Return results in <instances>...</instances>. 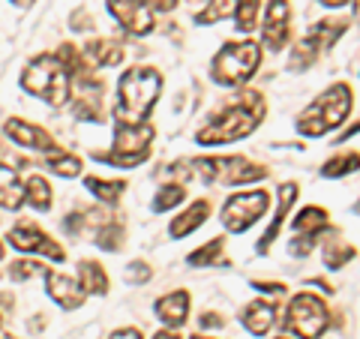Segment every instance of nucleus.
Segmentation results:
<instances>
[{
    "mask_svg": "<svg viewBox=\"0 0 360 339\" xmlns=\"http://www.w3.org/2000/svg\"><path fill=\"white\" fill-rule=\"evenodd\" d=\"M264 115H267L264 96L255 94V90H246V94H240L238 103L222 108L219 115H213L210 123H205V127L195 132V141L201 148H219V144L240 141L262 127Z\"/></svg>",
    "mask_w": 360,
    "mask_h": 339,
    "instance_id": "nucleus-1",
    "label": "nucleus"
},
{
    "mask_svg": "<svg viewBox=\"0 0 360 339\" xmlns=\"http://www.w3.org/2000/svg\"><path fill=\"white\" fill-rule=\"evenodd\" d=\"M160 94H162V72L160 70H153V66H129L117 82L115 120H120V123L148 120Z\"/></svg>",
    "mask_w": 360,
    "mask_h": 339,
    "instance_id": "nucleus-2",
    "label": "nucleus"
},
{
    "mask_svg": "<svg viewBox=\"0 0 360 339\" xmlns=\"http://www.w3.org/2000/svg\"><path fill=\"white\" fill-rule=\"evenodd\" d=\"M354 108V94L345 82H333L324 94H319L312 103L300 111L297 132L307 139H321L333 129H340Z\"/></svg>",
    "mask_w": 360,
    "mask_h": 339,
    "instance_id": "nucleus-3",
    "label": "nucleus"
},
{
    "mask_svg": "<svg viewBox=\"0 0 360 339\" xmlns=\"http://www.w3.org/2000/svg\"><path fill=\"white\" fill-rule=\"evenodd\" d=\"M21 87L30 96H39L49 105L60 108L72 99V72L60 63L58 54H37L21 70Z\"/></svg>",
    "mask_w": 360,
    "mask_h": 339,
    "instance_id": "nucleus-4",
    "label": "nucleus"
},
{
    "mask_svg": "<svg viewBox=\"0 0 360 339\" xmlns=\"http://www.w3.org/2000/svg\"><path fill=\"white\" fill-rule=\"evenodd\" d=\"M262 66V45L252 39L225 42L210 60V78L219 87H243Z\"/></svg>",
    "mask_w": 360,
    "mask_h": 339,
    "instance_id": "nucleus-5",
    "label": "nucleus"
},
{
    "mask_svg": "<svg viewBox=\"0 0 360 339\" xmlns=\"http://www.w3.org/2000/svg\"><path fill=\"white\" fill-rule=\"evenodd\" d=\"M285 327L300 339H319L330 327V309L324 307V300L319 295L300 291V295L288 300Z\"/></svg>",
    "mask_w": 360,
    "mask_h": 339,
    "instance_id": "nucleus-6",
    "label": "nucleus"
},
{
    "mask_svg": "<svg viewBox=\"0 0 360 339\" xmlns=\"http://www.w3.org/2000/svg\"><path fill=\"white\" fill-rule=\"evenodd\" d=\"M270 207V192L264 189H250V192H234L225 198L219 219L231 234H243L267 213Z\"/></svg>",
    "mask_w": 360,
    "mask_h": 339,
    "instance_id": "nucleus-7",
    "label": "nucleus"
},
{
    "mask_svg": "<svg viewBox=\"0 0 360 339\" xmlns=\"http://www.w3.org/2000/svg\"><path fill=\"white\" fill-rule=\"evenodd\" d=\"M9 243L15 246L18 252H25V255H42V258H51V262H63L66 258V250L54 241V237L49 231H42L37 222H15L13 229H9V237H6Z\"/></svg>",
    "mask_w": 360,
    "mask_h": 339,
    "instance_id": "nucleus-8",
    "label": "nucleus"
},
{
    "mask_svg": "<svg viewBox=\"0 0 360 339\" xmlns=\"http://www.w3.org/2000/svg\"><path fill=\"white\" fill-rule=\"evenodd\" d=\"M105 9L129 37H148L156 27V13L148 0H105Z\"/></svg>",
    "mask_w": 360,
    "mask_h": 339,
    "instance_id": "nucleus-9",
    "label": "nucleus"
},
{
    "mask_svg": "<svg viewBox=\"0 0 360 339\" xmlns=\"http://www.w3.org/2000/svg\"><path fill=\"white\" fill-rule=\"evenodd\" d=\"M291 39V4L288 0H267L264 25H262V49L283 51Z\"/></svg>",
    "mask_w": 360,
    "mask_h": 339,
    "instance_id": "nucleus-10",
    "label": "nucleus"
},
{
    "mask_svg": "<svg viewBox=\"0 0 360 339\" xmlns=\"http://www.w3.org/2000/svg\"><path fill=\"white\" fill-rule=\"evenodd\" d=\"M156 139V127L150 120L141 123H115V144L111 151L132 153V156H150V144Z\"/></svg>",
    "mask_w": 360,
    "mask_h": 339,
    "instance_id": "nucleus-11",
    "label": "nucleus"
},
{
    "mask_svg": "<svg viewBox=\"0 0 360 339\" xmlns=\"http://www.w3.org/2000/svg\"><path fill=\"white\" fill-rule=\"evenodd\" d=\"M45 291H49V298L66 312L82 309L87 300V291L82 288V282H75L72 276L60 274V270H45Z\"/></svg>",
    "mask_w": 360,
    "mask_h": 339,
    "instance_id": "nucleus-12",
    "label": "nucleus"
},
{
    "mask_svg": "<svg viewBox=\"0 0 360 339\" xmlns=\"http://www.w3.org/2000/svg\"><path fill=\"white\" fill-rule=\"evenodd\" d=\"M4 132H6V139L18 144V148H27V151H51L54 148V139H51V132L49 129H42L37 127V123H30V120H21V117H9L4 123Z\"/></svg>",
    "mask_w": 360,
    "mask_h": 339,
    "instance_id": "nucleus-13",
    "label": "nucleus"
},
{
    "mask_svg": "<svg viewBox=\"0 0 360 339\" xmlns=\"http://www.w3.org/2000/svg\"><path fill=\"white\" fill-rule=\"evenodd\" d=\"M295 201H297V184L288 180V184H283L276 189V213H274V219H270V225L262 234V241H258V246H255L258 255H264L270 246H274V241L279 237V231H283V225H285V217L291 213V207H295Z\"/></svg>",
    "mask_w": 360,
    "mask_h": 339,
    "instance_id": "nucleus-14",
    "label": "nucleus"
},
{
    "mask_svg": "<svg viewBox=\"0 0 360 339\" xmlns=\"http://www.w3.org/2000/svg\"><path fill=\"white\" fill-rule=\"evenodd\" d=\"M123 45L117 39H94L82 49V63L84 72H96L105 70V66H120L123 63Z\"/></svg>",
    "mask_w": 360,
    "mask_h": 339,
    "instance_id": "nucleus-15",
    "label": "nucleus"
},
{
    "mask_svg": "<svg viewBox=\"0 0 360 339\" xmlns=\"http://www.w3.org/2000/svg\"><path fill=\"white\" fill-rule=\"evenodd\" d=\"M189 303H193L189 291H184V288L168 291V295H162L160 300L153 303L156 319H160L165 327H184L186 319H189Z\"/></svg>",
    "mask_w": 360,
    "mask_h": 339,
    "instance_id": "nucleus-16",
    "label": "nucleus"
},
{
    "mask_svg": "<svg viewBox=\"0 0 360 339\" xmlns=\"http://www.w3.org/2000/svg\"><path fill=\"white\" fill-rule=\"evenodd\" d=\"M210 201L207 198H198L193 201L186 210H180V217L172 219V225H168V234L174 237V241H184V237H189L195 229H201L207 219H210Z\"/></svg>",
    "mask_w": 360,
    "mask_h": 339,
    "instance_id": "nucleus-17",
    "label": "nucleus"
},
{
    "mask_svg": "<svg viewBox=\"0 0 360 339\" xmlns=\"http://www.w3.org/2000/svg\"><path fill=\"white\" fill-rule=\"evenodd\" d=\"M345 30H348V18H321V21H315V25L303 33V37H307L315 49L324 54V51H330L333 45L345 37Z\"/></svg>",
    "mask_w": 360,
    "mask_h": 339,
    "instance_id": "nucleus-18",
    "label": "nucleus"
},
{
    "mask_svg": "<svg viewBox=\"0 0 360 339\" xmlns=\"http://www.w3.org/2000/svg\"><path fill=\"white\" fill-rule=\"evenodd\" d=\"M274 321H276V307H274V303H267V300H252V303H246L243 312H240V324H243L252 336L270 333Z\"/></svg>",
    "mask_w": 360,
    "mask_h": 339,
    "instance_id": "nucleus-19",
    "label": "nucleus"
},
{
    "mask_svg": "<svg viewBox=\"0 0 360 339\" xmlns=\"http://www.w3.org/2000/svg\"><path fill=\"white\" fill-rule=\"evenodd\" d=\"M328 225H330V213L324 207H319V205H307L291 217V229H295V234H307V237H321L324 231H328Z\"/></svg>",
    "mask_w": 360,
    "mask_h": 339,
    "instance_id": "nucleus-20",
    "label": "nucleus"
},
{
    "mask_svg": "<svg viewBox=\"0 0 360 339\" xmlns=\"http://www.w3.org/2000/svg\"><path fill=\"white\" fill-rule=\"evenodd\" d=\"M78 282H82V288L87 295H96V298L108 295V288H111L108 270L99 262H94V258H82L78 262Z\"/></svg>",
    "mask_w": 360,
    "mask_h": 339,
    "instance_id": "nucleus-21",
    "label": "nucleus"
},
{
    "mask_svg": "<svg viewBox=\"0 0 360 339\" xmlns=\"http://www.w3.org/2000/svg\"><path fill=\"white\" fill-rule=\"evenodd\" d=\"M267 177L264 165H255L246 156H231L229 160V174H225V186H246V184H258Z\"/></svg>",
    "mask_w": 360,
    "mask_h": 339,
    "instance_id": "nucleus-22",
    "label": "nucleus"
},
{
    "mask_svg": "<svg viewBox=\"0 0 360 339\" xmlns=\"http://www.w3.org/2000/svg\"><path fill=\"white\" fill-rule=\"evenodd\" d=\"M25 205V184L18 180L15 168L0 162V207L4 210H18Z\"/></svg>",
    "mask_w": 360,
    "mask_h": 339,
    "instance_id": "nucleus-23",
    "label": "nucleus"
},
{
    "mask_svg": "<svg viewBox=\"0 0 360 339\" xmlns=\"http://www.w3.org/2000/svg\"><path fill=\"white\" fill-rule=\"evenodd\" d=\"M354 255H357V250L352 243H345L340 234L328 237L321 246V258H324V267L328 270H342L348 262H354Z\"/></svg>",
    "mask_w": 360,
    "mask_h": 339,
    "instance_id": "nucleus-24",
    "label": "nucleus"
},
{
    "mask_svg": "<svg viewBox=\"0 0 360 339\" xmlns=\"http://www.w3.org/2000/svg\"><path fill=\"white\" fill-rule=\"evenodd\" d=\"M45 165H49L58 177H78L82 174V168H84L82 156L63 151V148H58V144H54L51 151H45Z\"/></svg>",
    "mask_w": 360,
    "mask_h": 339,
    "instance_id": "nucleus-25",
    "label": "nucleus"
},
{
    "mask_svg": "<svg viewBox=\"0 0 360 339\" xmlns=\"http://www.w3.org/2000/svg\"><path fill=\"white\" fill-rule=\"evenodd\" d=\"M84 189H87L96 201H103V205H117L120 196L127 192V184H123V180H105V177L87 174V177H84Z\"/></svg>",
    "mask_w": 360,
    "mask_h": 339,
    "instance_id": "nucleus-26",
    "label": "nucleus"
},
{
    "mask_svg": "<svg viewBox=\"0 0 360 339\" xmlns=\"http://www.w3.org/2000/svg\"><path fill=\"white\" fill-rule=\"evenodd\" d=\"M51 186H49V180H45L42 174H30L25 180V205H30L37 213H45V210H51Z\"/></svg>",
    "mask_w": 360,
    "mask_h": 339,
    "instance_id": "nucleus-27",
    "label": "nucleus"
},
{
    "mask_svg": "<svg viewBox=\"0 0 360 339\" xmlns=\"http://www.w3.org/2000/svg\"><path fill=\"white\" fill-rule=\"evenodd\" d=\"M222 252H225V237H210L205 246H198V250L186 255V264L189 267H217V264H225Z\"/></svg>",
    "mask_w": 360,
    "mask_h": 339,
    "instance_id": "nucleus-28",
    "label": "nucleus"
},
{
    "mask_svg": "<svg viewBox=\"0 0 360 339\" xmlns=\"http://www.w3.org/2000/svg\"><path fill=\"white\" fill-rule=\"evenodd\" d=\"M123 241H127V225H123L120 219H105L96 229V246L103 252H120Z\"/></svg>",
    "mask_w": 360,
    "mask_h": 339,
    "instance_id": "nucleus-29",
    "label": "nucleus"
},
{
    "mask_svg": "<svg viewBox=\"0 0 360 339\" xmlns=\"http://www.w3.org/2000/svg\"><path fill=\"white\" fill-rule=\"evenodd\" d=\"M357 168H360V153H357V151L336 153V156H330V160L321 165V177H328V180H340V177L354 174Z\"/></svg>",
    "mask_w": 360,
    "mask_h": 339,
    "instance_id": "nucleus-30",
    "label": "nucleus"
},
{
    "mask_svg": "<svg viewBox=\"0 0 360 339\" xmlns=\"http://www.w3.org/2000/svg\"><path fill=\"white\" fill-rule=\"evenodd\" d=\"M184 201H186V186L180 184V180H174V184H165V186L153 196L150 210H153V213H168V210L180 207Z\"/></svg>",
    "mask_w": 360,
    "mask_h": 339,
    "instance_id": "nucleus-31",
    "label": "nucleus"
},
{
    "mask_svg": "<svg viewBox=\"0 0 360 339\" xmlns=\"http://www.w3.org/2000/svg\"><path fill=\"white\" fill-rule=\"evenodd\" d=\"M234 9H238V0H207L195 13V21L198 25H217V21L234 18Z\"/></svg>",
    "mask_w": 360,
    "mask_h": 339,
    "instance_id": "nucleus-32",
    "label": "nucleus"
},
{
    "mask_svg": "<svg viewBox=\"0 0 360 339\" xmlns=\"http://www.w3.org/2000/svg\"><path fill=\"white\" fill-rule=\"evenodd\" d=\"M319 58H321V51L315 49V45H312L307 37H303V39H297V42H295V49H291L288 70H291V72H307L309 66H312L315 60H319Z\"/></svg>",
    "mask_w": 360,
    "mask_h": 339,
    "instance_id": "nucleus-33",
    "label": "nucleus"
},
{
    "mask_svg": "<svg viewBox=\"0 0 360 339\" xmlns=\"http://www.w3.org/2000/svg\"><path fill=\"white\" fill-rule=\"evenodd\" d=\"M258 15H262V0H238L234 9V27L240 33H252L258 27Z\"/></svg>",
    "mask_w": 360,
    "mask_h": 339,
    "instance_id": "nucleus-34",
    "label": "nucleus"
},
{
    "mask_svg": "<svg viewBox=\"0 0 360 339\" xmlns=\"http://www.w3.org/2000/svg\"><path fill=\"white\" fill-rule=\"evenodd\" d=\"M45 270H49V267H45L39 258H18V262L9 264V279H13V282H27L33 276L45 274Z\"/></svg>",
    "mask_w": 360,
    "mask_h": 339,
    "instance_id": "nucleus-35",
    "label": "nucleus"
},
{
    "mask_svg": "<svg viewBox=\"0 0 360 339\" xmlns=\"http://www.w3.org/2000/svg\"><path fill=\"white\" fill-rule=\"evenodd\" d=\"M99 162H108L115 168H135L141 162H148V156H132V153H117V151H108V153H94Z\"/></svg>",
    "mask_w": 360,
    "mask_h": 339,
    "instance_id": "nucleus-36",
    "label": "nucleus"
},
{
    "mask_svg": "<svg viewBox=\"0 0 360 339\" xmlns=\"http://www.w3.org/2000/svg\"><path fill=\"white\" fill-rule=\"evenodd\" d=\"M123 276H127L129 286H148L153 279V267L148 262H129L127 270H123Z\"/></svg>",
    "mask_w": 360,
    "mask_h": 339,
    "instance_id": "nucleus-37",
    "label": "nucleus"
},
{
    "mask_svg": "<svg viewBox=\"0 0 360 339\" xmlns=\"http://www.w3.org/2000/svg\"><path fill=\"white\" fill-rule=\"evenodd\" d=\"M315 241H319V237L295 234V237H291V243H288V255H295V258H307V255L315 250Z\"/></svg>",
    "mask_w": 360,
    "mask_h": 339,
    "instance_id": "nucleus-38",
    "label": "nucleus"
},
{
    "mask_svg": "<svg viewBox=\"0 0 360 339\" xmlns=\"http://www.w3.org/2000/svg\"><path fill=\"white\" fill-rule=\"evenodd\" d=\"M252 288H258L262 295H276V298H283L285 295V282H264V279H252Z\"/></svg>",
    "mask_w": 360,
    "mask_h": 339,
    "instance_id": "nucleus-39",
    "label": "nucleus"
},
{
    "mask_svg": "<svg viewBox=\"0 0 360 339\" xmlns=\"http://www.w3.org/2000/svg\"><path fill=\"white\" fill-rule=\"evenodd\" d=\"M84 222H87L84 213H70V217L63 219V231H66V234H78V231L84 229Z\"/></svg>",
    "mask_w": 360,
    "mask_h": 339,
    "instance_id": "nucleus-40",
    "label": "nucleus"
},
{
    "mask_svg": "<svg viewBox=\"0 0 360 339\" xmlns=\"http://www.w3.org/2000/svg\"><path fill=\"white\" fill-rule=\"evenodd\" d=\"M198 324L205 327V331H219V327L225 324V319H222V315H217V312H201Z\"/></svg>",
    "mask_w": 360,
    "mask_h": 339,
    "instance_id": "nucleus-41",
    "label": "nucleus"
},
{
    "mask_svg": "<svg viewBox=\"0 0 360 339\" xmlns=\"http://www.w3.org/2000/svg\"><path fill=\"white\" fill-rule=\"evenodd\" d=\"M72 30H94V18H90V13H82V9H78V13L72 15Z\"/></svg>",
    "mask_w": 360,
    "mask_h": 339,
    "instance_id": "nucleus-42",
    "label": "nucleus"
},
{
    "mask_svg": "<svg viewBox=\"0 0 360 339\" xmlns=\"http://www.w3.org/2000/svg\"><path fill=\"white\" fill-rule=\"evenodd\" d=\"M148 4H150L153 13H174L180 0H148Z\"/></svg>",
    "mask_w": 360,
    "mask_h": 339,
    "instance_id": "nucleus-43",
    "label": "nucleus"
},
{
    "mask_svg": "<svg viewBox=\"0 0 360 339\" xmlns=\"http://www.w3.org/2000/svg\"><path fill=\"white\" fill-rule=\"evenodd\" d=\"M108 339H144L141 331H135V327H120V331H115Z\"/></svg>",
    "mask_w": 360,
    "mask_h": 339,
    "instance_id": "nucleus-44",
    "label": "nucleus"
},
{
    "mask_svg": "<svg viewBox=\"0 0 360 339\" xmlns=\"http://www.w3.org/2000/svg\"><path fill=\"white\" fill-rule=\"evenodd\" d=\"M357 132H360V117H357V120H354V123H352V127H348V129H342V132H340V139H336V144H345L348 139H354Z\"/></svg>",
    "mask_w": 360,
    "mask_h": 339,
    "instance_id": "nucleus-45",
    "label": "nucleus"
},
{
    "mask_svg": "<svg viewBox=\"0 0 360 339\" xmlns=\"http://www.w3.org/2000/svg\"><path fill=\"white\" fill-rule=\"evenodd\" d=\"M321 6H328V9H342V6H348V4H354V0H319Z\"/></svg>",
    "mask_w": 360,
    "mask_h": 339,
    "instance_id": "nucleus-46",
    "label": "nucleus"
},
{
    "mask_svg": "<svg viewBox=\"0 0 360 339\" xmlns=\"http://www.w3.org/2000/svg\"><path fill=\"white\" fill-rule=\"evenodd\" d=\"M153 339H180V333H174V327H165V331H156Z\"/></svg>",
    "mask_w": 360,
    "mask_h": 339,
    "instance_id": "nucleus-47",
    "label": "nucleus"
},
{
    "mask_svg": "<svg viewBox=\"0 0 360 339\" xmlns=\"http://www.w3.org/2000/svg\"><path fill=\"white\" fill-rule=\"evenodd\" d=\"M9 4H15V6H21V9H27V6L37 4V0H9Z\"/></svg>",
    "mask_w": 360,
    "mask_h": 339,
    "instance_id": "nucleus-48",
    "label": "nucleus"
},
{
    "mask_svg": "<svg viewBox=\"0 0 360 339\" xmlns=\"http://www.w3.org/2000/svg\"><path fill=\"white\" fill-rule=\"evenodd\" d=\"M186 4H189V6H205L207 0H186Z\"/></svg>",
    "mask_w": 360,
    "mask_h": 339,
    "instance_id": "nucleus-49",
    "label": "nucleus"
},
{
    "mask_svg": "<svg viewBox=\"0 0 360 339\" xmlns=\"http://www.w3.org/2000/svg\"><path fill=\"white\" fill-rule=\"evenodd\" d=\"M354 18L360 21V0H354Z\"/></svg>",
    "mask_w": 360,
    "mask_h": 339,
    "instance_id": "nucleus-50",
    "label": "nucleus"
},
{
    "mask_svg": "<svg viewBox=\"0 0 360 339\" xmlns=\"http://www.w3.org/2000/svg\"><path fill=\"white\" fill-rule=\"evenodd\" d=\"M352 210H354V217H360V198L354 201V207H352Z\"/></svg>",
    "mask_w": 360,
    "mask_h": 339,
    "instance_id": "nucleus-51",
    "label": "nucleus"
},
{
    "mask_svg": "<svg viewBox=\"0 0 360 339\" xmlns=\"http://www.w3.org/2000/svg\"><path fill=\"white\" fill-rule=\"evenodd\" d=\"M4 255H6V246H4V241H0V262H4Z\"/></svg>",
    "mask_w": 360,
    "mask_h": 339,
    "instance_id": "nucleus-52",
    "label": "nucleus"
},
{
    "mask_svg": "<svg viewBox=\"0 0 360 339\" xmlns=\"http://www.w3.org/2000/svg\"><path fill=\"white\" fill-rule=\"evenodd\" d=\"M276 339H300V336H295V333H285V336H276Z\"/></svg>",
    "mask_w": 360,
    "mask_h": 339,
    "instance_id": "nucleus-53",
    "label": "nucleus"
},
{
    "mask_svg": "<svg viewBox=\"0 0 360 339\" xmlns=\"http://www.w3.org/2000/svg\"><path fill=\"white\" fill-rule=\"evenodd\" d=\"M189 339H210V336H201V333H193V336H189Z\"/></svg>",
    "mask_w": 360,
    "mask_h": 339,
    "instance_id": "nucleus-54",
    "label": "nucleus"
},
{
    "mask_svg": "<svg viewBox=\"0 0 360 339\" xmlns=\"http://www.w3.org/2000/svg\"><path fill=\"white\" fill-rule=\"evenodd\" d=\"M0 339H13V336H0Z\"/></svg>",
    "mask_w": 360,
    "mask_h": 339,
    "instance_id": "nucleus-55",
    "label": "nucleus"
},
{
    "mask_svg": "<svg viewBox=\"0 0 360 339\" xmlns=\"http://www.w3.org/2000/svg\"><path fill=\"white\" fill-rule=\"evenodd\" d=\"M0 324H4V319H0Z\"/></svg>",
    "mask_w": 360,
    "mask_h": 339,
    "instance_id": "nucleus-56",
    "label": "nucleus"
}]
</instances>
